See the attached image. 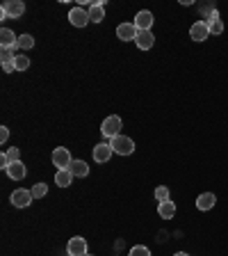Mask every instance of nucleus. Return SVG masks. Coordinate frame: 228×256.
<instances>
[{"label": "nucleus", "mask_w": 228, "mask_h": 256, "mask_svg": "<svg viewBox=\"0 0 228 256\" xmlns=\"http://www.w3.org/2000/svg\"><path fill=\"white\" fill-rule=\"evenodd\" d=\"M121 126H123L121 117H117V114H110V117L103 119V124H101V133H103V138L114 140L117 135H121Z\"/></svg>", "instance_id": "nucleus-1"}, {"label": "nucleus", "mask_w": 228, "mask_h": 256, "mask_svg": "<svg viewBox=\"0 0 228 256\" xmlns=\"http://www.w3.org/2000/svg\"><path fill=\"white\" fill-rule=\"evenodd\" d=\"M23 12H25V5H23L21 0H7V2H2L0 16H2V21H7V18H21Z\"/></svg>", "instance_id": "nucleus-2"}, {"label": "nucleus", "mask_w": 228, "mask_h": 256, "mask_svg": "<svg viewBox=\"0 0 228 256\" xmlns=\"http://www.w3.org/2000/svg\"><path fill=\"white\" fill-rule=\"evenodd\" d=\"M110 144H112V149H114V154H119V156H130L135 151V142H133V138H128V135H117L114 140H110Z\"/></svg>", "instance_id": "nucleus-3"}, {"label": "nucleus", "mask_w": 228, "mask_h": 256, "mask_svg": "<svg viewBox=\"0 0 228 256\" xmlns=\"http://www.w3.org/2000/svg\"><path fill=\"white\" fill-rule=\"evenodd\" d=\"M32 190H25V188H18V190H14L11 192V197H9V202H11V206L14 208H27L32 204Z\"/></svg>", "instance_id": "nucleus-4"}, {"label": "nucleus", "mask_w": 228, "mask_h": 256, "mask_svg": "<svg viewBox=\"0 0 228 256\" xmlns=\"http://www.w3.org/2000/svg\"><path fill=\"white\" fill-rule=\"evenodd\" d=\"M66 254H69V256H87V240L82 238V236L69 238V245H66Z\"/></svg>", "instance_id": "nucleus-5"}, {"label": "nucleus", "mask_w": 228, "mask_h": 256, "mask_svg": "<svg viewBox=\"0 0 228 256\" xmlns=\"http://www.w3.org/2000/svg\"><path fill=\"white\" fill-rule=\"evenodd\" d=\"M71 162H73V158H71L69 149H64V146H57V149L53 151V165L57 167V170H69Z\"/></svg>", "instance_id": "nucleus-6"}, {"label": "nucleus", "mask_w": 228, "mask_h": 256, "mask_svg": "<svg viewBox=\"0 0 228 256\" xmlns=\"http://www.w3.org/2000/svg\"><path fill=\"white\" fill-rule=\"evenodd\" d=\"M69 23L73 28H85L87 23H89V12L82 10V7H73V10L69 12Z\"/></svg>", "instance_id": "nucleus-7"}, {"label": "nucleus", "mask_w": 228, "mask_h": 256, "mask_svg": "<svg viewBox=\"0 0 228 256\" xmlns=\"http://www.w3.org/2000/svg\"><path fill=\"white\" fill-rule=\"evenodd\" d=\"M112 154H114V149H112L110 142H101V144H96L94 146V160L96 162H103V165H105L107 160L112 158Z\"/></svg>", "instance_id": "nucleus-8"}, {"label": "nucleus", "mask_w": 228, "mask_h": 256, "mask_svg": "<svg viewBox=\"0 0 228 256\" xmlns=\"http://www.w3.org/2000/svg\"><path fill=\"white\" fill-rule=\"evenodd\" d=\"M135 44H137L139 50H151L155 44V37L151 30H137V37H135Z\"/></svg>", "instance_id": "nucleus-9"}, {"label": "nucleus", "mask_w": 228, "mask_h": 256, "mask_svg": "<svg viewBox=\"0 0 228 256\" xmlns=\"http://www.w3.org/2000/svg\"><path fill=\"white\" fill-rule=\"evenodd\" d=\"M153 14H151L149 10H142V12H137V14H135V28H137V30H151V26H153Z\"/></svg>", "instance_id": "nucleus-10"}, {"label": "nucleus", "mask_w": 228, "mask_h": 256, "mask_svg": "<svg viewBox=\"0 0 228 256\" xmlns=\"http://www.w3.org/2000/svg\"><path fill=\"white\" fill-rule=\"evenodd\" d=\"M190 37L194 39V42H206L208 37H210V30H208V23L206 21H197L194 26L190 28Z\"/></svg>", "instance_id": "nucleus-11"}, {"label": "nucleus", "mask_w": 228, "mask_h": 256, "mask_svg": "<svg viewBox=\"0 0 228 256\" xmlns=\"http://www.w3.org/2000/svg\"><path fill=\"white\" fill-rule=\"evenodd\" d=\"M89 21L91 23H101L103 18H105V2L103 0H96V2H91L89 5Z\"/></svg>", "instance_id": "nucleus-12"}, {"label": "nucleus", "mask_w": 228, "mask_h": 256, "mask_svg": "<svg viewBox=\"0 0 228 256\" xmlns=\"http://www.w3.org/2000/svg\"><path fill=\"white\" fill-rule=\"evenodd\" d=\"M117 37L121 39V42H135V37H137L135 23H121V26L117 28Z\"/></svg>", "instance_id": "nucleus-13"}, {"label": "nucleus", "mask_w": 228, "mask_h": 256, "mask_svg": "<svg viewBox=\"0 0 228 256\" xmlns=\"http://www.w3.org/2000/svg\"><path fill=\"white\" fill-rule=\"evenodd\" d=\"M7 176H9L11 181H23L25 178V174H27V170H25V165H23L21 160H16V162H11L9 167H7Z\"/></svg>", "instance_id": "nucleus-14"}, {"label": "nucleus", "mask_w": 228, "mask_h": 256, "mask_svg": "<svg viewBox=\"0 0 228 256\" xmlns=\"http://www.w3.org/2000/svg\"><path fill=\"white\" fill-rule=\"evenodd\" d=\"M215 204H217V197H215V192H203L197 197V208L199 210H213Z\"/></svg>", "instance_id": "nucleus-15"}, {"label": "nucleus", "mask_w": 228, "mask_h": 256, "mask_svg": "<svg viewBox=\"0 0 228 256\" xmlns=\"http://www.w3.org/2000/svg\"><path fill=\"white\" fill-rule=\"evenodd\" d=\"M0 46L2 48H18V37H16L11 30L2 28V30H0Z\"/></svg>", "instance_id": "nucleus-16"}, {"label": "nucleus", "mask_w": 228, "mask_h": 256, "mask_svg": "<svg viewBox=\"0 0 228 256\" xmlns=\"http://www.w3.org/2000/svg\"><path fill=\"white\" fill-rule=\"evenodd\" d=\"M158 215L162 220H171L176 215V204L171 202V199H167V202H160L158 204Z\"/></svg>", "instance_id": "nucleus-17"}, {"label": "nucleus", "mask_w": 228, "mask_h": 256, "mask_svg": "<svg viewBox=\"0 0 228 256\" xmlns=\"http://www.w3.org/2000/svg\"><path fill=\"white\" fill-rule=\"evenodd\" d=\"M206 23H208V30H210V34H222V32H224V23H222V18H219L217 10L208 16Z\"/></svg>", "instance_id": "nucleus-18"}, {"label": "nucleus", "mask_w": 228, "mask_h": 256, "mask_svg": "<svg viewBox=\"0 0 228 256\" xmlns=\"http://www.w3.org/2000/svg\"><path fill=\"white\" fill-rule=\"evenodd\" d=\"M55 183H57L59 188H69L71 183H73V174H71L69 170H57V174H55Z\"/></svg>", "instance_id": "nucleus-19"}, {"label": "nucleus", "mask_w": 228, "mask_h": 256, "mask_svg": "<svg viewBox=\"0 0 228 256\" xmlns=\"http://www.w3.org/2000/svg\"><path fill=\"white\" fill-rule=\"evenodd\" d=\"M69 172L73 176H87L89 174V165H87L85 160H73V162L69 165Z\"/></svg>", "instance_id": "nucleus-20"}, {"label": "nucleus", "mask_w": 228, "mask_h": 256, "mask_svg": "<svg viewBox=\"0 0 228 256\" xmlns=\"http://www.w3.org/2000/svg\"><path fill=\"white\" fill-rule=\"evenodd\" d=\"M11 64H14L16 71H25L27 66H30V58H27V55H16Z\"/></svg>", "instance_id": "nucleus-21"}, {"label": "nucleus", "mask_w": 228, "mask_h": 256, "mask_svg": "<svg viewBox=\"0 0 228 256\" xmlns=\"http://www.w3.org/2000/svg\"><path fill=\"white\" fill-rule=\"evenodd\" d=\"M32 46H34V37H32V34H21V37H18V48H21V50H30Z\"/></svg>", "instance_id": "nucleus-22"}, {"label": "nucleus", "mask_w": 228, "mask_h": 256, "mask_svg": "<svg viewBox=\"0 0 228 256\" xmlns=\"http://www.w3.org/2000/svg\"><path fill=\"white\" fill-rule=\"evenodd\" d=\"M46 192H48V186H46V183H34V186H32V197H34V199L46 197Z\"/></svg>", "instance_id": "nucleus-23"}, {"label": "nucleus", "mask_w": 228, "mask_h": 256, "mask_svg": "<svg viewBox=\"0 0 228 256\" xmlns=\"http://www.w3.org/2000/svg\"><path fill=\"white\" fill-rule=\"evenodd\" d=\"M155 199H158V204L160 202H167V199H169V188H167V186L155 188Z\"/></svg>", "instance_id": "nucleus-24"}, {"label": "nucleus", "mask_w": 228, "mask_h": 256, "mask_svg": "<svg viewBox=\"0 0 228 256\" xmlns=\"http://www.w3.org/2000/svg\"><path fill=\"white\" fill-rule=\"evenodd\" d=\"M5 156H7V160H9V165L16 162V160H21V151L16 149V146H9V149L5 151Z\"/></svg>", "instance_id": "nucleus-25"}, {"label": "nucleus", "mask_w": 228, "mask_h": 256, "mask_svg": "<svg viewBox=\"0 0 228 256\" xmlns=\"http://www.w3.org/2000/svg\"><path fill=\"white\" fill-rule=\"evenodd\" d=\"M130 256H151V250L144 245H135L133 250H130Z\"/></svg>", "instance_id": "nucleus-26"}, {"label": "nucleus", "mask_w": 228, "mask_h": 256, "mask_svg": "<svg viewBox=\"0 0 228 256\" xmlns=\"http://www.w3.org/2000/svg\"><path fill=\"white\" fill-rule=\"evenodd\" d=\"M7 138H9V128L2 126V128H0V144H5Z\"/></svg>", "instance_id": "nucleus-27"}, {"label": "nucleus", "mask_w": 228, "mask_h": 256, "mask_svg": "<svg viewBox=\"0 0 228 256\" xmlns=\"http://www.w3.org/2000/svg\"><path fill=\"white\" fill-rule=\"evenodd\" d=\"M2 71H5V74H14V64H11V62H5V64H2Z\"/></svg>", "instance_id": "nucleus-28"}, {"label": "nucleus", "mask_w": 228, "mask_h": 256, "mask_svg": "<svg viewBox=\"0 0 228 256\" xmlns=\"http://www.w3.org/2000/svg\"><path fill=\"white\" fill-rule=\"evenodd\" d=\"M174 256H190V254H187V252H176Z\"/></svg>", "instance_id": "nucleus-29"}, {"label": "nucleus", "mask_w": 228, "mask_h": 256, "mask_svg": "<svg viewBox=\"0 0 228 256\" xmlns=\"http://www.w3.org/2000/svg\"><path fill=\"white\" fill-rule=\"evenodd\" d=\"M87 256H91V254H87Z\"/></svg>", "instance_id": "nucleus-30"}, {"label": "nucleus", "mask_w": 228, "mask_h": 256, "mask_svg": "<svg viewBox=\"0 0 228 256\" xmlns=\"http://www.w3.org/2000/svg\"><path fill=\"white\" fill-rule=\"evenodd\" d=\"M66 256H69V254H66Z\"/></svg>", "instance_id": "nucleus-31"}]
</instances>
